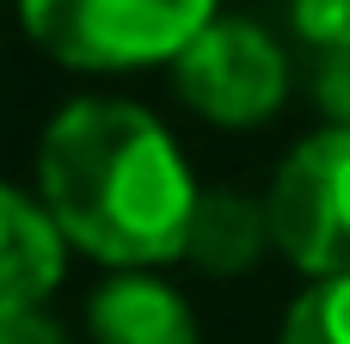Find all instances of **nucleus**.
Segmentation results:
<instances>
[{
	"label": "nucleus",
	"instance_id": "obj_1",
	"mask_svg": "<svg viewBox=\"0 0 350 344\" xmlns=\"http://www.w3.org/2000/svg\"><path fill=\"white\" fill-rule=\"evenodd\" d=\"M197 185L160 129L129 98H74L37 148V203L55 215L68 246L98 265L148 271L185 259Z\"/></svg>",
	"mask_w": 350,
	"mask_h": 344
},
{
	"label": "nucleus",
	"instance_id": "obj_6",
	"mask_svg": "<svg viewBox=\"0 0 350 344\" xmlns=\"http://www.w3.org/2000/svg\"><path fill=\"white\" fill-rule=\"evenodd\" d=\"M6 246H0V314H37V302L62 283L68 234L31 191H6Z\"/></svg>",
	"mask_w": 350,
	"mask_h": 344
},
{
	"label": "nucleus",
	"instance_id": "obj_11",
	"mask_svg": "<svg viewBox=\"0 0 350 344\" xmlns=\"http://www.w3.org/2000/svg\"><path fill=\"white\" fill-rule=\"evenodd\" d=\"M0 344H62L43 314H0Z\"/></svg>",
	"mask_w": 350,
	"mask_h": 344
},
{
	"label": "nucleus",
	"instance_id": "obj_3",
	"mask_svg": "<svg viewBox=\"0 0 350 344\" xmlns=\"http://www.w3.org/2000/svg\"><path fill=\"white\" fill-rule=\"evenodd\" d=\"M271 234L277 252L314 283L350 277V129L326 123L308 135L271 185Z\"/></svg>",
	"mask_w": 350,
	"mask_h": 344
},
{
	"label": "nucleus",
	"instance_id": "obj_2",
	"mask_svg": "<svg viewBox=\"0 0 350 344\" xmlns=\"http://www.w3.org/2000/svg\"><path fill=\"white\" fill-rule=\"evenodd\" d=\"M18 12L43 55L86 74L178 62L215 25V0H18Z\"/></svg>",
	"mask_w": 350,
	"mask_h": 344
},
{
	"label": "nucleus",
	"instance_id": "obj_8",
	"mask_svg": "<svg viewBox=\"0 0 350 344\" xmlns=\"http://www.w3.org/2000/svg\"><path fill=\"white\" fill-rule=\"evenodd\" d=\"M283 344H350V277L314 283V289L289 308Z\"/></svg>",
	"mask_w": 350,
	"mask_h": 344
},
{
	"label": "nucleus",
	"instance_id": "obj_4",
	"mask_svg": "<svg viewBox=\"0 0 350 344\" xmlns=\"http://www.w3.org/2000/svg\"><path fill=\"white\" fill-rule=\"evenodd\" d=\"M172 86L178 98L221 123V129H252L265 123L283 92H289V55L277 49L271 31L246 25V18H215L178 62H172Z\"/></svg>",
	"mask_w": 350,
	"mask_h": 344
},
{
	"label": "nucleus",
	"instance_id": "obj_9",
	"mask_svg": "<svg viewBox=\"0 0 350 344\" xmlns=\"http://www.w3.org/2000/svg\"><path fill=\"white\" fill-rule=\"evenodd\" d=\"M295 37L314 55L350 43V0H295Z\"/></svg>",
	"mask_w": 350,
	"mask_h": 344
},
{
	"label": "nucleus",
	"instance_id": "obj_10",
	"mask_svg": "<svg viewBox=\"0 0 350 344\" xmlns=\"http://www.w3.org/2000/svg\"><path fill=\"white\" fill-rule=\"evenodd\" d=\"M314 98L338 129H350V43L314 55Z\"/></svg>",
	"mask_w": 350,
	"mask_h": 344
},
{
	"label": "nucleus",
	"instance_id": "obj_5",
	"mask_svg": "<svg viewBox=\"0 0 350 344\" xmlns=\"http://www.w3.org/2000/svg\"><path fill=\"white\" fill-rule=\"evenodd\" d=\"M92 344H197V314L178 289L154 283L148 271H123L86 308Z\"/></svg>",
	"mask_w": 350,
	"mask_h": 344
},
{
	"label": "nucleus",
	"instance_id": "obj_7",
	"mask_svg": "<svg viewBox=\"0 0 350 344\" xmlns=\"http://www.w3.org/2000/svg\"><path fill=\"white\" fill-rule=\"evenodd\" d=\"M265 246H277L271 234V203H252L228 185L203 191L197 197V215H191V234H185V259L209 277H240L265 259Z\"/></svg>",
	"mask_w": 350,
	"mask_h": 344
}]
</instances>
